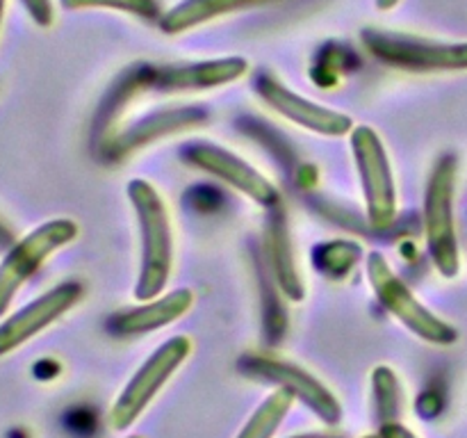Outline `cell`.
<instances>
[{"mask_svg":"<svg viewBox=\"0 0 467 438\" xmlns=\"http://www.w3.org/2000/svg\"><path fill=\"white\" fill-rule=\"evenodd\" d=\"M290 406L292 392L285 391V388H278L276 392H272L258 406V411L251 415V420L244 424V429H242L237 438H272L276 433V429L281 427L283 418L287 415Z\"/></svg>","mask_w":467,"mask_h":438,"instance_id":"15","label":"cell"},{"mask_svg":"<svg viewBox=\"0 0 467 438\" xmlns=\"http://www.w3.org/2000/svg\"><path fill=\"white\" fill-rule=\"evenodd\" d=\"M192 340L187 336H173L137 370L126 388L119 395L117 404L112 409V424L117 429H126L140 418L146 406L153 402L160 388L169 381L173 372L182 365V360L190 356Z\"/></svg>","mask_w":467,"mask_h":438,"instance_id":"6","label":"cell"},{"mask_svg":"<svg viewBox=\"0 0 467 438\" xmlns=\"http://www.w3.org/2000/svg\"><path fill=\"white\" fill-rule=\"evenodd\" d=\"M374 383H377V395H379V404H381V415L386 420V424L390 422L392 418L397 415V381H395V374L386 368H379L374 372Z\"/></svg>","mask_w":467,"mask_h":438,"instance_id":"17","label":"cell"},{"mask_svg":"<svg viewBox=\"0 0 467 438\" xmlns=\"http://www.w3.org/2000/svg\"><path fill=\"white\" fill-rule=\"evenodd\" d=\"M21 3L26 5L30 16L39 26H50L53 23V5H50V0H21Z\"/></svg>","mask_w":467,"mask_h":438,"instance_id":"18","label":"cell"},{"mask_svg":"<svg viewBox=\"0 0 467 438\" xmlns=\"http://www.w3.org/2000/svg\"><path fill=\"white\" fill-rule=\"evenodd\" d=\"M381 438H415L409 429L400 427L395 422H388L381 427Z\"/></svg>","mask_w":467,"mask_h":438,"instance_id":"19","label":"cell"},{"mask_svg":"<svg viewBox=\"0 0 467 438\" xmlns=\"http://www.w3.org/2000/svg\"><path fill=\"white\" fill-rule=\"evenodd\" d=\"M242 370L251 377L258 379H269V381L281 383V388L290 391L292 395H299L306 404H310V409L324 418L327 422H337L340 420V404H337L336 397L327 391V386L317 381L315 377H310L308 372L299 370L296 365L281 363V360H269V359H251L242 360Z\"/></svg>","mask_w":467,"mask_h":438,"instance_id":"11","label":"cell"},{"mask_svg":"<svg viewBox=\"0 0 467 438\" xmlns=\"http://www.w3.org/2000/svg\"><path fill=\"white\" fill-rule=\"evenodd\" d=\"M397 3H400V0H377V7H381V9H392Z\"/></svg>","mask_w":467,"mask_h":438,"instance_id":"20","label":"cell"},{"mask_svg":"<svg viewBox=\"0 0 467 438\" xmlns=\"http://www.w3.org/2000/svg\"><path fill=\"white\" fill-rule=\"evenodd\" d=\"M132 438H141V436H132Z\"/></svg>","mask_w":467,"mask_h":438,"instance_id":"24","label":"cell"},{"mask_svg":"<svg viewBox=\"0 0 467 438\" xmlns=\"http://www.w3.org/2000/svg\"><path fill=\"white\" fill-rule=\"evenodd\" d=\"M295 438H336V436H295Z\"/></svg>","mask_w":467,"mask_h":438,"instance_id":"21","label":"cell"},{"mask_svg":"<svg viewBox=\"0 0 467 438\" xmlns=\"http://www.w3.org/2000/svg\"><path fill=\"white\" fill-rule=\"evenodd\" d=\"M76 235L78 226L71 219H53L41 224L12 246V251L0 263V315L9 308L16 292L35 276L46 258L68 245Z\"/></svg>","mask_w":467,"mask_h":438,"instance_id":"3","label":"cell"},{"mask_svg":"<svg viewBox=\"0 0 467 438\" xmlns=\"http://www.w3.org/2000/svg\"><path fill=\"white\" fill-rule=\"evenodd\" d=\"M363 41L369 53L390 67L409 68V71H465L467 68V41L436 44L418 36L379 30H365Z\"/></svg>","mask_w":467,"mask_h":438,"instance_id":"4","label":"cell"},{"mask_svg":"<svg viewBox=\"0 0 467 438\" xmlns=\"http://www.w3.org/2000/svg\"><path fill=\"white\" fill-rule=\"evenodd\" d=\"M267 3H274V0H185L160 18V27L167 35H178V32L190 30V27L210 21V18Z\"/></svg>","mask_w":467,"mask_h":438,"instance_id":"14","label":"cell"},{"mask_svg":"<svg viewBox=\"0 0 467 438\" xmlns=\"http://www.w3.org/2000/svg\"><path fill=\"white\" fill-rule=\"evenodd\" d=\"M368 274L379 301L401 324H406V328H410L415 336L424 338L433 345H451L456 340V328L451 324L442 322L441 318H436L427 306L420 304L418 297L392 272L390 265L381 254H369Z\"/></svg>","mask_w":467,"mask_h":438,"instance_id":"2","label":"cell"},{"mask_svg":"<svg viewBox=\"0 0 467 438\" xmlns=\"http://www.w3.org/2000/svg\"><path fill=\"white\" fill-rule=\"evenodd\" d=\"M356 162H358L360 181H363L365 199H368L369 222L383 226L392 222L397 208L395 178H392L390 162L386 149L372 128H356L351 135Z\"/></svg>","mask_w":467,"mask_h":438,"instance_id":"7","label":"cell"},{"mask_svg":"<svg viewBox=\"0 0 467 438\" xmlns=\"http://www.w3.org/2000/svg\"><path fill=\"white\" fill-rule=\"evenodd\" d=\"M258 94L272 105L274 110L287 117L290 121L299 123V126L308 128V130L319 132V135L340 137L354 128V121L347 114L336 112V110L322 108V105L313 103L308 99H301L295 91L283 87L281 82L274 80L272 76L258 78Z\"/></svg>","mask_w":467,"mask_h":438,"instance_id":"9","label":"cell"},{"mask_svg":"<svg viewBox=\"0 0 467 438\" xmlns=\"http://www.w3.org/2000/svg\"><path fill=\"white\" fill-rule=\"evenodd\" d=\"M67 9H85V7H112L121 12L135 14L141 18H162L160 16L158 0H62Z\"/></svg>","mask_w":467,"mask_h":438,"instance_id":"16","label":"cell"},{"mask_svg":"<svg viewBox=\"0 0 467 438\" xmlns=\"http://www.w3.org/2000/svg\"><path fill=\"white\" fill-rule=\"evenodd\" d=\"M3 9H5V0H0V21H3Z\"/></svg>","mask_w":467,"mask_h":438,"instance_id":"22","label":"cell"},{"mask_svg":"<svg viewBox=\"0 0 467 438\" xmlns=\"http://www.w3.org/2000/svg\"><path fill=\"white\" fill-rule=\"evenodd\" d=\"M141 233V267L135 286V297L141 301L155 299L171 276L173 240L167 205L153 185L132 181L128 187Z\"/></svg>","mask_w":467,"mask_h":438,"instance_id":"1","label":"cell"},{"mask_svg":"<svg viewBox=\"0 0 467 438\" xmlns=\"http://www.w3.org/2000/svg\"><path fill=\"white\" fill-rule=\"evenodd\" d=\"M82 295V287L78 283H64V286L55 287V290L46 292L44 297L35 299L14 313L12 318L5 319L0 324V356L9 354V351L18 349L23 342L35 338L36 333L44 331L46 327L62 318Z\"/></svg>","mask_w":467,"mask_h":438,"instance_id":"8","label":"cell"},{"mask_svg":"<svg viewBox=\"0 0 467 438\" xmlns=\"http://www.w3.org/2000/svg\"><path fill=\"white\" fill-rule=\"evenodd\" d=\"M194 304V295L190 290H176L164 299H155L141 308H130L126 313H119L109 319V328L121 336H132V333L155 331V328L171 324Z\"/></svg>","mask_w":467,"mask_h":438,"instance_id":"13","label":"cell"},{"mask_svg":"<svg viewBox=\"0 0 467 438\" xmlns=\"http://www.w3.org/2000/svg\"><path fill=\"white\" fill-rule=\"evenodd\" d=\"M249 68L246 59L228 57L219 62L182 64V67H162L153 73H146V80L162 91H196L210 87L228 85L242 78Z\"/></svg>","mask_w":467,"mask_h":438,"instance_id":"12","label":"cell"},{"mask_svg":"<svg viewBox=\"0 0 467 438\" xmlns=\"http://www.w3.org/2000/svg\"><path fill=\"white\" fill-rule=\"evenodd\" d=\"M454 160H441L436 172L431 173V181H429L427 205H424L429 251H431L436 267L445 276L459 274V245H456L454 228Z\"/></svg>","mask_w":467,"mask_h":438,"instance_id":"5","label":"cell"},{"mask_svg":"<svg viewBox=\"0 0 467 438\" xmlns=\"http://www.w3.org/2000/svg\"><path fill=\"white\" fill-rule=\"evenodd\" d=\"M185 158L190 162H194L196 167L205 169L213 176L222 178L228 185L237 187L240 192H244L249 199H254L260 205H276L278 192L272 182L265 176H260L251 164H246L244 160L235 158L228 151L219 149L213 144H194L185 151Z\"/></svg>","mask_w":467,"mask_h":438,"instance_id":"10","label":"cell"},{"mask_svg":"<svg viewBox=\"0 0 467 438\" xmlns=\"http://www.w3.org/2000/svg\"><path fill=\"white\" fill-rule=\"evenodd\" d=\"M368 438H381V436H368Z\"/></svg>","mask_w":467,"mask_h":438,"instance_id":"23","label":"cell"}]
</instances>
